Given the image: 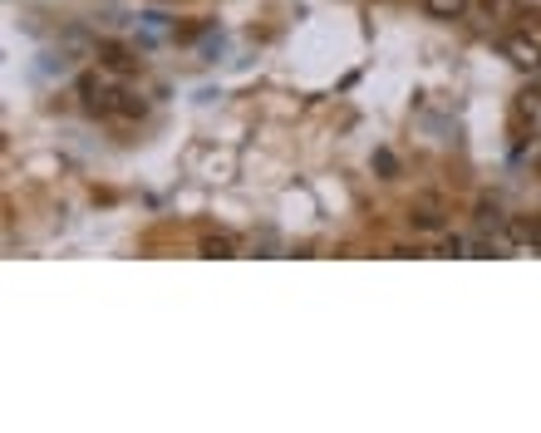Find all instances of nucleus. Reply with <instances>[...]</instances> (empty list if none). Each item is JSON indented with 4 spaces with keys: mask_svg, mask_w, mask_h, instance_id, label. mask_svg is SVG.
Instances as JSON below:
<instances>
[{
    "mask_svg": "<svg viewBox=\"0 0 541 433\" xmlns=\"http://www.w3.org/2000/svg\"><path fill=\"white\" fill-rule=\"evenodd\" d=\"M502 232L512 237V247H532V251H541V217H512V222H507Z\"/></svg>",
    "mask_w": 541,
    "mask_h": 433,
    "instance_id": "nucleus-3",
    "label": "nucleus"
},
{
    "mask_svg": "<svg viewBox=\"0 0 541 433\" xmlns=\"http://www.w3.org/2000/svg\"><path fill=\"white\" fill-rule=\"evenodd\" d=\"M202 251H207V256H232V251H237V242H232V237H207V242H202Z\"/></svg>",
    "mask_w": 541,
    "mask_h": 433,
    "instance_id": "nucleus-7",
    "label": "nucleus"
},
{
    "mask_svg": "<svg viewBox=\"0 0 541 433\" xmlns=\"http://www.w3.org/2000/svg\"><path fill=\"white\" fill-rule=\"evenodd\" d=\"M517 10H522L517 0H482V15H487V20H492V15H517Z\"/></svg>",
    "mask_w": 541,
    "mask_h": 433,
    "instance_id": "nucleus-6",
    "label": "nucleus"
},
{
    "mask_svg": "<svg viewBox=\"0 0 541 433\" xmlns=\"http://www.w3.org/2000/svg\"><path fill=\"white\" fill-rule=\"evenodd\" d=\"M443 222H448V217H443V207H438L433 197H423V202L409 207V227H414V232H443Z\"/></svg>",
    "mask_w": 541,
    "mask_h": 433,
    "instance_id": "nucleus-2",
    "label": "nucleus"
},
{
    "mask_svg": "<svg viewBox=\"0 0 541 433\" xmlns=\"http://www.w3.org/2000/svg\"><path fill=\"white\" fill-rule=\"evenodd\" d=\"M517 119L532 124V133H541V94H522L517 99Z\"/></svg>",
    "mask_w": 541,
    "mask_h": 433,
    "instance_id": "nucleus-5",
    "label": "nucleus"
},
{
    "mask_svg": "<svg viewBox=\"0 0 541 433\" xmlns=\"http://www.w3.org/2000/svg\"><path fill=\"white\" fill-rule=\"evenodd\" d=\"M423 10L433 20H463L468 15V0H423Z\"/></svg>",
    "mask_w": 541,
    "mask_h": 433,
    "instance_id": "nucleus-4",
    "label": "nucleus"
},
{
    "mask_svg": "<svg viewBox=\"0 0 541 433\" xmlns=\"http://www.w3.org/2000/svg\"><path fill=\"white\" fill-rule=\"evenodd\" d=\"M497 50L517 64V69H541V40H532V35H502Z\"/></svg>",
    "mask_w": 541,
    "mask_h": 433,
    "instance_id": "nucleus-1",
    "label": "nucleus"
}]
</instances>
